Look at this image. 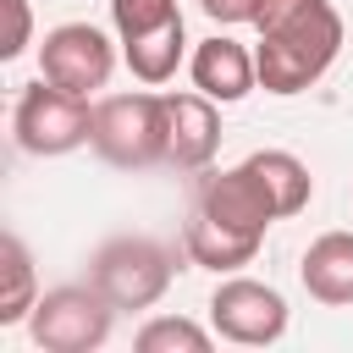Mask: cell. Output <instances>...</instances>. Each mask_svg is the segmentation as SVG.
<instances>
[{"label": "cell", "mask_w": 353, "mask_h": 353, "mask_svg": "<svg viewBox=\"0 0 353 353\" xmlns=\"http://www.w3.org/2000/svg\"><path fill=\"white\" fill-rule=\"evenodd\" d=\"M254 28H259L254 44L259 88L281 99L314 88L342 55V11L331 0H265Z\"/></svg>", "instance_id": "obj_1"}, {"label": "cell", "mask_w": 353, "mask_h": 353, "mask_svg": "<svg viewBox=\"0 0 353 353\" xmlns=\"http://www.w3.org/2000/svg\"><path fill=\"white\" fill-rule=\"evenodd\" d=\"M88 149H94L105 165H121V171L160 165V160H165V94L132 88V94H105V99H94Z\"/></svg>", "instance_id": "obj_2"}, {"label": "cell", "mask_w": 353, "mask_h": 353, "mask_svg": "<svg viewBox=\"0 0 353 353\" xmlns=\"http://www.w3.org/2000/svg\"><path fill=\"white\" fill-rule=\"evenodd\" d=\"M176 276V248L160 237H110L88 259V281L116 303V309H154Z\"/></svg>", "instance_id": "obj_3"}, {"label": "cell", "mask_w": 353, "mask_h": 353, "mask_svg": "<svg viewBox=\"0 0 353 353\" xmlns=\"http://www.w3.org/2000/svg\"><path fill=\"white\" fill-rule=\"evenodd\" d=\"M116 314L121 309L94 281H72V287L39 292V303L28 314V336H33L39 353H94V347L110 342Z\"/></svg>", "instance_id": "obj_4"}, {"label": "cell", "mask_w": 353, "mask_h": 353, "mask_svg": "<svg viewBox=\"0 0 353 353\" xmlns=\"http://www.w3.org/2000/svg\"><path fill=\"white\" fill-rule=\"evenodd\" d=\"M94 132V105L83 94H66L55 88L50 77L28 83L11 105V138L22 154H39V160H55V154H72L83 149Z\"/></svg>", "instance_id": "obj_5"}, {"label": "cell", "mask_w": 353, "mask_h": 353, "mask_svg": "<svg viewBox=\"0 0 353 353\" xmlns=\"http://www.w3.org/2000/svg\"><path fill=\"white\" fill-rule=\"evenodd\" d=\"M287 298L270 287V281H254V276H221V287L210 292V325L221 342L232 347H270L287 336Z\"/></svg>", "instance_id": "obj_6"}, {"label": "cell", "mask_w": 353, "mask_h": 353, "mask_svg": "<svg viewBox=\"0 0 353 353\" xmlns=\"http://www.w3.org/2000/svg\"><path fill=\"white\" fill-rule=\"evenodd\" d=\"M116 72V44L94 28V22H61L44 33L39 44V77H50L55 88L66 94H83L94 99Z\"/></svg>", "instance_id": "obj_7"}, {"label": "cell", "mask_w": 353, "mask_h": 353, "mask_svg": "<svg viewBox=\"0 0 353 353\" xmlns=\"http://www.w3.org/2000/svg\"><path fill=\"white\" fill-rule=\"evenodd\" d=\"M193 210L210 215V221H221V226H232V232H248V237H265L281 221L265 176L248 160L232 165V171H204L199 176V193H193Z\"/></svg>", "instance_id": "obj_8"}, {"label": "cell", "mask_w": 353, "mask_h": 353, "mask_svg": "<svg viewBox=\"0 0 353 353\" xmlns=\"http://www.w3.org/2000/svg\"><path fill=\"white\" fill-rule=\"evenodd\" d=\"M215 149H221V105L199 88L165 94V165L210 171Z\"/></svg>", "instance_id": "obj_9"}, {"label": "cell", "mask_w": 353, "mask_h": 353, "mask_svg": "<svg viewBox=\"0 0 353 353\" xmlns=\"http://www.w3.org/2000/svg\"><path fill=\"white\" fill-rule=\"evenodd\" d=\"M188 77H193V88L210 94L215 105H237V99H248V94L259 88V61H254V50L237 44L232 33H210V39L193 44Z\"/></svg>", "instance_id": "obj_10"}, {"label": "cell", "mask_w": 353, "mask_h": 353, "mask_svg": "<svg viewBox=\"0 0 353 353\" xmlns=\"http://www.w3.org/2000/svg\"><path fill=\"white\" fill-rule=\"evenodd\" d=\"M298 281L314 303L347 309L353 303V232H320L298 259Z\"/></svg>", "instance_id": "obj_11"}, {"label": "cell", "mask_w": 353, "mask_h": 353, "mask_svg": "<svg viewBox=\"0 0 353 353\" xmlns=\"http://www.w3.org/2000/svg\"><path fill=\"white\" fill-rule=\"evenodd\" d=\"M265 237H248V232H232L199 210H188V226H182V254L199 265V270H215V276H232L243 265H254Z\"/></svg>", "instance_id": "obj_12"}, {"label": "cell", "mask_w": 353, "mask_h": 353, "mask_svg": "<svg viewBox=\"0 0 353 353\" xmlns=\"http://www.w3.org/2000/svg\"><path fill=\"white\" fill-rule=\"evenodd\" d=\"M182 55H188V28H182V17H171V22H160V28H149V33H138V39L121 44V61H127V72H132L143 88L171 83L176 66H182Z\"/></svg>", "instance_id": "obj_13"}, {"label": "cell", "mask_w": 353, "mask_h": 353, "mask_svg": "<svg viewBox=\"0 0 353 353\" xmlns=\"http://www.w3.org/2000/svg\"><path fill=\"white\" fill-rule=\"evenodd\" d=\"M39 303V270H33V254L17 232L0 237V325H28Z\"/></svg>", "instance_id": "obj_14"}, {"label": "cell", "mask_w": 353, "mask_h": 353, "mask_svg": "<svg viewBox=\"0 0 353 353\" xmlns=\"http://www.w3.org/2000/svg\"><path fill=\"white\" fill-rule=\"evenodd\" d=\"M248 165L265 176V188H270V199H276L281 221H287V215H298V210H309V199H314V176H309V165H303L292 149H254V154H248Z\"/></svg>", "instance_id": "obj_15"}, {"label": "cell", "mask_w": 353, "mask_h": 353, "mask_svg": "<svg viewBox=\"0 0 353 353\" xmlns=\"http://www.w3.org/2000/svg\"><path fill=\"white\" fill-rule=\"evenodd\" d=\"M138 353H210L215 347V325H199L188 314H154L138 325L132 336Z\"/></svg>", "instance_id": "obj_16"}, {"label": "cell", "mask_w": 353, "mask_h": 353, "mask_svg": "<svg viewBox=\"0 0 353 353\" xmlns=\"http://www.w3.org/2000/svg\"><path fill=\"white\" fill-rule=\"evenodd\" d=\"M171 17H182V6H176V0H110V22H116V44H127V39H138V33H149V28H160V22H171Z\"/></svg>", "instance_id": "obj_17"}, {"label": "cell", "mask_w": 353, "mask_h": 353, "mask_svg": "<svg viewBox=\"0 0 353 353\" xmlns=\"http://www.w3.org/2000/svg\"><path fill=\"white\" fill-rule=\"evenodd\" d=\"M6 6V44H0V61H17L28 44H33V6L28 0H0Z\"/></svg>", "instance_id": "obj_18"}, {"label": "cell", "mask_w": 353, "mask_h": 353, "mask_svg": "<svg viewBox=\"0 0 353 353\" xmlns=\"http://www.w3.org/2000/svg\"><path fill=\"white\" fill-rule=\"evenodd\" d=\"M259 6H265V0H199V11H204L210 22H221V28H243V22H254Z\"/></svg>", "instance_id": "obj_19"}]
</instances>
